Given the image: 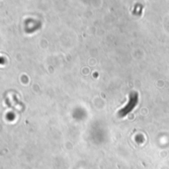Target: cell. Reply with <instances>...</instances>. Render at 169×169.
<instances>
[{"instance_id":"6da1fadb","label":"cell","mask_w":169,"mask_h":169,"mask_svg":"<svg viewBox=\"0 0 169 169\" xmlns=\"http://www.w3.org/2000/svg\"><path fill=\"white\" fill-rule=\"evenodd\" d=\"M137 103H139V94H137V92H133V93L130 94L128 104L120 110L118 112V115L121 117V118L125 117L126 115H128L129 113H131L134 109V107L137 105Z\"/></svg>"}]
</instances>
